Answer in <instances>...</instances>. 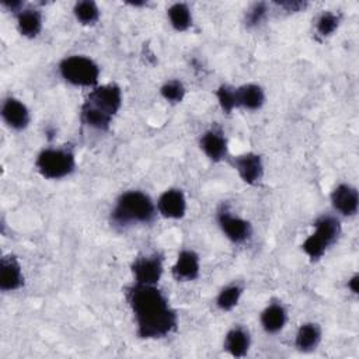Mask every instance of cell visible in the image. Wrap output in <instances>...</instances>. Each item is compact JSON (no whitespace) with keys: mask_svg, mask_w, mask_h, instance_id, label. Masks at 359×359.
Wrapping results in <instances>:
<instances>
[{"mask_svg":"<svg viewBox=\"0 0 359 359\" xmlns=\"http://www.w3.org/2000/svg\"><path fill=\"white\" fill-rule=\"evenodd\" d=\"M137 335L143 339L167 337L177 327V314L156 285H132L126 292Z\"/></svg>","mask_w":359,"mask_h":359,"instance_id":"6da1fadb","label":"cell"},{"mask_svg":"<svg viewBox=\"0 0 359 359\" xmlns=\"http://www.w3.org/2000/svg\"><path fill=\"white\" fill-rule=\"evenodd\" d=\"M156 216V206L149 195L142 191L123 192L112 209V222L118 226L150 223Z\"/></svg>","mask_w":359,"mask_h":359,"instance_id":"7a4b0ae2","label":"cell"},{"mask_svg":"<svg viewBox=\"0 0 359 359\" xmlns=\"http://www.w3.org/2000/svg\"><path fill=\"white\" fill-rule=\"evenodd\" d=\"M314 233L303 241L302 250L310 259L317 261L338 240L341 234V224L337 217L323 215L314 222Z\"/></svg>","mask_w":359,"mask_h":359,"instance_id":"3957f363","label":"cell"},{"mask_svg":"<svg viewBox=\"0 0 359 359\" xmlns=\"http://www.w3.org/2000/svg\"><path fill=\"white\" fill-rule=\"evenodd\" d=\"M59 73L65 81L77 87H97L100 79L98 65L83 55H72L59 63Z\"/></svg>","mask_w":359,"mask_h":359,"instance_id":"277c9868","label":"cell"},{"mask_svg":"<svg viewBox=\"0 0 359 359\" xmlns=\"http://www.w3.org/2000/svg\"><path fill=\"white\" fill-rule=\"evenodd\" d=\"M35 167L43 178L60 180L73 172L76 160L67 149H45L38 154Z\"/></svg>","mask_w":359,"mask_h":359,"instance_id":"5b68a950","label":"cell"},{"mask_svg":"<svg viewBox=\"0 0 359 359\" xmlns=\"http://www.w3.org/2000/svg\"><path fill=\"white\" fill-rule=\"evenodd\" d=\"M84 104L114 118L122 105V91L112 83L97 86L90 91Z\"/></svg>","mask_w":359,"mask_h":359,"instance_id":"8992f818","label":"cell"},{"mask_svg":"<svg viewBox=\"0 0 359 359\" xmlns=\"http://www.w3.org/2000/svg\"><path fill=\"white\" fill-rule=\"evenodd\" d=\"M217 223L222 231L224 233V236L233 243L240 244L247 241L251 237V233H252L251 224L247 220L233 215L226 208L217 212Z\"/></svg>","mask_w":359,"mask_h":359,"instance_id":"52a82bcc","label":"cell"},{"mask_svg":"<svg viewBox=\"0 0 359 359\" xmlns=\"http://www.w3.org/2000/svg\"><path fill=\"white\" fill-rule=\"evenodd\" d=\"M135 283L157 285L163 275V262L158 255L137 257L132 264Z\"/></svg>","mask_w":359,"mask_h":359,"instance_id":"ba28073f","label":"cell"},{"mask_svg":"<svg viewBox=\"0 0 359 359\" xmlns=\"http://www.w3.org/2000/svg\"><path fill=\"white\" fill-rule=\"evenodd\" d=\"M1 116L7 126L14 130H22L29 123V111L25 104L14 97H8L3 101Z\"/></svg>","mask_w":359,"mask_h":359,"instance_id":"9c48e42d","label":"cell"},{"mask_svg":"<svg viewBox=\"0 0 359 359\" xmlns=\"http://www.w3.org/2000/svg\"><path fill=\"white\" fill-rule=\"evenodd\" d=\"M234 167L240 175V178L250 184H258L264 177V164L258 154L255 153H244L234 158Z\"/></svg>","mask_w":359,"mask_h":359,"instance_id":"30bf717a","label":"cell"},{"mask_svg":"<svg viewBox=\"0 0 359 359\" xmlns=\"http://www.w3.org/2000/svg\"><path fill=\"white\" fill-rule=\"evenodd\" d=\"M157 210L167 219H181L187 210V199L181 189H167L157 201Z\"/></svg>","mask_w":359,"mask_h":359,"instance_id":"8fae6325","label":"cell"},{"mask_svg":"<svg viewBox=\"0 0 359 359\" xmlns=\"http://www.w3.org/2000/svg\"><path fill=\"white\" fill-rule=\"evenodd\" d=\"M332 208L344 216H353L358 212L359 195L356 188L349 184H339L331 192Z\"/></svg>","mask_w":359,"mask_h":359,"instance_id":"7c38bea8","label":"cell"},{"mask_svg":"<svg viewBox=\"0 0 359 359\" xmlns=\"http://www.w3.org/2000/svg\"><path fill=\"white\" fill-rule=\"evenodd\" d=\"M24 275L18 259L14 255H6L0 262V289L13 292L22 286Z\"/></svg>","mask_w":359,"mask_h":359,"instance_id":"4fadbf2b","label":"cell"},{"mask_svg":"<svg viewBox=\"0 0 359 359\" xmlns=\"http://www.w3.org/2000/svg\"><path fill=\"white\" fill-rule=\"evenodd\" d=\"M199 257L192 250H184L178 254L175 264L172 265V276L177 280L187 282L199 276Z\"/></svg>","mask_w":359,"mask_h":359,"instance_id":"5bb4252c","label":"cell"},{"mask_svg":"<svg viewBox=\"0 0 359 359\" xmlns=\"http://www.w3.org/2000/svg\"><path fill=\"white\" fill-rule=\"evenodd\" d=\"M199 146L208 158L212 161H220L227 156V140L219 130L210 129L201 136Z\"/></svg>","mask_w":359,"mask_h":359,"instance_id":"9a60e30c","label":"cell"},{"mask_svg":"<svg viewBox=\"0 0 359 359\" xmlns=\"http://www.w3.org/2000/svg\"><path fill=\"white\" fill-rule=\"evenodd\" d=\"M251 345V338L250 334L245 328L243 327H234L231 328L223 342V348L226 352H229L234 358H243L247 355L248 349Z\"/></svg>","mask_w":359,"mask_h":359,"instance_id":"2e32d148","label":"cell"},{"mask_svg":"<svg viewBox=\"0 0 359 359\" xmlns=\"http://www.w3.org/2000/svg\"><path fill=\"white\" fill-rule=\"evenodd\" d=\"M287 320L286 309L280 303L268 304L261 313V325L268 334L279 332Z\"/></svg>","mask_w":359,"mask_h":359,"instance_id":"e0dca14e","label":"cell"},{"mask_svg":"<svg viewBox=\"0 0 359 359\" xmlns=\"http://www.w3.org/2000/svg\"><path fill=\"white\" fill-rule=\"evenodd\" d=\"M17 28L22 36L35 38L42 29V15L35 8H24L17 14Z\"/></svg>","mask_w":359,"mask_h":359,"instance_id":"ac0fdd59","label":"cell"},{"mask_svg":"<svg viewBox=\"0 0 359 359\" xmlns=\"http://www.w3.org/2000/svg\"><path fill=\"white\" fill-rule=\"evenodd\" d=\"M237 105L250 111L259 109L265 101L264 90L258 84H244L236 88Z\"/></svg>","mask_w":359,"mask_h":359,"instance_id":"d6986e66","label":"cell"},{"mask_svg":"<svg viewBox=\"0 0 359 359\" xmlns=\"http://www.w3.org/2000/svg\"><path fill=\"white\" fill-rule=\"evenodd\" d=\"M321 341V328L316 323L302 324L297 330L294 345L302 352H310L318 346Z\"/></svg>","mask_w":359,"mask_h":359,"instance_id":"ffe728a7","label":"cell"},{"mask_svg":"<svg viewBox=\"0 0 359 359\" xmlns=\"http://www.w3.org/2000/svg\"><path fill=\"white\" fill-rule=\"evenodd\" d=\"M170 24L177 31H187L192 25V14L187 4L174 3L167 11Z\"/></svg>","mask_w":359,"mask_h":359,"instance_id":"44dd1931","label":"cell"},{"mask_svg":"<svg viewBox=\"0 0 359 359\" xmlns=\"http://www.w3.org/2000/svg\"><path fill=\"white\" fill-rule=\"evenodd\" d=\"M241 293L243 287L240 285H229L219 292L216 297V306L222 311H230L238 304Z\"/></svg>","mask_w":359,"mask_h":359,"instance_id":"7402d4cb","label":"cell"},{"mask_svg":"<svg viewBox=\"0 0 359 359\" xmlns=\"http://www.w3.org/2000/svg\"><path fill=\"white\" fill-rule=\"evenodd\" d=\"M73 13H74L77 21L84 24V25H93L100 18L98 6L94 1H90V0L76 3L74 8H73Z\"/></svg>","mask_w":359,"mask_h":359,"instance_id":"603a6c76","label":"cell"},{"mask_svg":"<svg viewBox=\"0 0 359 359\" xmlns=\"http://www.w3.org/2000/svg\"><path fill=\"white\" fill-rule=\"evenodd\" d=\"M160 93L168 102H181L185 97V87L180 80H168L161 86Z\"/></svg>","mask_w":359,"mask_h":359,"instance_id":"cb8c5ba5","label":"cell"},{"mask_svg":"<svg viewBox=\"0 0 359 359\" xmlns=\"http://www.w3.org/2000/svg\"><path fill=\"white\" fill-rule=\"evenodd\" d=\"M216 95H217L219 105L224 112L230 114L234 108H238V105H237V93H236L234 87L223 84V86L219 87Z\"/></svg>","mask_w":359,"mask_h":359,"instance_id":"d4e9b609","label":"cell"},{"mask_svg":"<svg viewBox=\"0 0 359 359\" xmlns=\"http://www.w3.org/2000/svg\"><path fill=\"white\" fill-rule=\"evenodd\" d=\"M339 25V17L331 11H324L316 24V29L321 36H330Z\"/></svg>","mask_w":359,"mask_h":359,"instance_id":"484cf974","label":"cell"},{"mask_svg":"<svg viewBox=\"0 0 359 359\" xmlns=\"http://www.w3.org/2000/svg\"><path fill=\"white\" fill-rule=\"evenodd\" d=\"M266 11H268V8H266L265 3H255V4H252L248 8L247 14H245V24L248 27L258 25L265 18Z\"/></svg>","mask_w":359,"mask_h":359,"instance_id":"4316f807","label":"cell"},{"mask_svg":"<svg viewBox=\"0 0 359 359\" xmlns=\"http://www.w3.org/2000/svg\"><path fill=\"white\" fill-rule=\"evenodd\" d=\"M278 6L283 7L286 11H300V10H304V7L307 6V3L304 1H280V3H276Z\"/></svg>","mask_w":359,"mask_h":359,"instance_id":"83f0119b","label":"cell"},{"mask_svg":"<svg viewBox=\"0 0 359 359\" xmlns=\"http://www.w3.org/2000/svg\"><path fill=\"white\" fill-rule=\"evenodd\" d=\"M358 282H359V278H358V275H353L349 280H348V287L352 290V293H358V290H359V287H358Z\"/></svg>","mask_w":359,"mask_h":359,"instance_id":"f1b7e54d","label":"cell"}]
</instances>
